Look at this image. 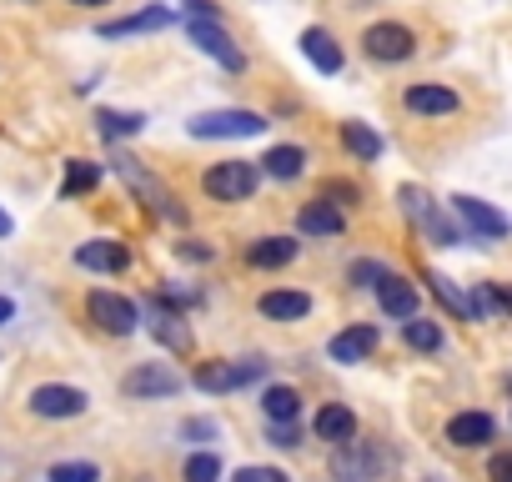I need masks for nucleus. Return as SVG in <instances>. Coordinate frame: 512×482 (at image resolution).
Wrapping results in <instances>:
<instances>
[{"mask_svg":"<svg viewBox=\"0 0 512 482\" xmlns=\"http://www.w3.org/2000/svg\"><path fill=\"white\" fill-rule=\"evenodd\" d=\"M186 131L196 141H241V136H262L267 131V116L262 111H246V106H236V111H201V116L186 121Z\"/></svg>","mask_w":512,"mask_h":482,"instance_id":"obj_1","label":"nucleus"},{"mask_svg":"<svg viewBox=\"0 0 512 482\" xmlns=\"http://www.w3.org/2000/svg\"><path fill=\"white\" fill-rule=\"evenodd\" d=\"M256 186H262V166L256 161H216L201 176V191L211 201H251Z\"/></svg>","mask_w":512,"mask_h":482,"instance_id":"obj_2","label":"nucleus"},{"mask_svg":"<svg viewBox=\"0 0 512 482\" xmlns=\"http://www.w3.org/2000/svg\"><path fill=\"white\" fill-rule=\"evenodd\" d=\"M86 317L101 332H111V337H131L141 327V307L131 297H121V292H91L86 297Z\"/></svg>","mask_w":512,"mask_h":482,"instance_id":"obj_3","label":"nucleus"},{"mask_svg":"<svg viewBox=\"0 0 512 482\" xmlns=\"http://www.w3.org/2000/svg\"><path fill=\"white\" fill-rule=\"evenodd\" d=\"M186 387V377L166 362H136L126 377H121V392L126 397H141V402H156V397H176Z\"/></svg>","mask_w":512,"mask_h":482,"instance_id":"obj_4","label":"nucleus"},{"mask_svg":"<svg viewBox=\"0 0 512 482\" xmlns=\"http://www.w3.org/2000/svg\"><path fill=\"white\" fill-rule=\"evenodd\" d=\"M362 51H367L372 61H382V66H397V61H407V56L417 51V36H412V26H402V21H377V26L362 31Z\"/></svg>","mask_w":512,"mask_h":482,"instance_id":"obj_5","label":"nucleus"},{"mask_svg":"<svg viewBox=\"0 0 512 482\" xmlns=\"http://www.w3.org/2000/svg\"><path fill=\"white\" fill-rule=\"evenodd\" d=\"M186 36H191V46L196 51H206L216 66H226V71H246V56H241V46L221 31V21H206V16H191V26H186Z\"/></svg>","mask_w":512,"mask_h":482,"instance_id":"obj_6","label":"nucleus"},{"mask_svg":"<svg viewBox=\"0 0 512 482\" xmlns=\"http://www.w3.org/2000/svg\"><path fill=\"white\" fill-rule=\"evenodd\" d=\"M397 201H402V211H407L412 221H422V231L437 241V247H457V241H462V231H457V226H452V221L427 201V191H422V186H402V191H397Z\"/></svg>","mask_w":512,"mask_h":482,"instance_id":"obj_7","label":"nucleus"},{"mask_svg":"<svg viewBox=\"0 0 512 482\" xmlns=\"http://www.w3.org/2000/svg\"><path fill=\"white\" fill-rule=\"evenodd\" d=\"M86 392L81 387H66V382H41L31 392V412L36 417H51V422H66V417H81L86 412Z\"/></svg>","mask_w":512,"mask_h":482,"instance_id":"obj_8","label":"nucleus"},{"mask_svg":"<svg viewBox=\"0 0 512 482\" xmlns=\"http://www.w3.org/2000/svg\"><path fill=\"white\" fill-rule=\"evenodd\" d=\"M146 327H151V337H156L161 347H171V352H191V327H186V312L166 307L161 297H151V302H146Z\"/></svg>","mask_w":512,"mask_h":482,"instance_id":"obj_9","label":"nucleus"},{"mask_svg":"<svg viewBox=\"0 0 512 482\" xmlns=\"http://www.w3.org/2000/svg\"><path fill=\"white\" fill-rule=\"evenodd\" d=\"M452 211L467 221V231L472 236H482V241H502L507 231H512V221L497 211V206H487V201H477V196H452Z\"/></svg>","mask_w":512,"mask_h":482,"instance_id":"obj_10","label":"nucleus"},{"mask_svg":"<svg viewBox=\"0 0 512 482\" xmlns=\"http://www.w3.org/2000/svg\"><path fill=\"white\" fill-rule=\"evenodd\" d=\"M76 267L116 277V272L131 267V252H126V241H116V236H96V241H86V247H76Z\"/></svg>","mask_w":512,"mask_h":482,"instance_id":"obj_11","label":"nucleus"},{"mask_svg":"<svg viewBox=\"0 0 512 482\" xmlns=\"http://www.w3.org/2000/svg\"><path fill=\"white\" fill-rule=\"evenodd\" d=\"M377 342H382V332H377L372 322H357V327H347V332H337V337L327 342V357L342 362V367H357V362H367V357L377 352Z\"/></svg>","mask_w":512,"mask_h":482,"instance_id":"obj_12","label":"nucleus"},{"mask_svg":"<svg viewBox=\"0 0 512 482\" xmlns=\"http://www.w3.org/2000/svg\"><path fill=\"white\" fill-rule=\"evenodd\" d=\"M402 106L412 111V116H452L462 101H457V91H447V86H432V81H417V86H407V96H402Z\"/></svg>","mask_w":512,"mask_h":482,"instance_id":"obj_13","label":"nucleus"},{"mask_svg":"<svg viewBox=\"0 0 512 482\" xmlns=\"http://www.w3.org/2000/svg\"><path fill=\"white\" fill-rule=\"evenodd\" d=\"M256 312H262L267 322H307V317H312V297H307V292L277 287V292H262V297H256Z\"/></svg>","mask_w":512,"mask_h":482,"instance_id":"obj_14","label":"nucleus"},{"mask_svg":"<svg viewBox=\"0 0 512 482\" xmlns=\"http://www.w3.org/2000/svg\"><path fill=\"white\" fill-rule=\"evenodd\" d=\"M176 16L166 11V6H146V11H136V16H121V21H106L101 26V36L106 41H126V36H146V31H166Z\"/></svg>","mask_w":512,"mask_h":482,"instance_id":"obj_15","label":"nucleus"},{"mask_svg":"<svg viewBox=\"0 0 512 482\" xmlns=\"http://www.w3.org/2000/svg\"><path fill=\"white\" fill-rule=\"evenodd\" d=\"M312 432L322 437V442H352L357 437V412L347 407V402H327V407H317V417H312Z\"/></svg>","mask_w":512,"mask_h":482,"instance_id":"obj_16","label":"nucleus"},{"mask_svg":"<svg viewBox=\"0 0 512 482\" xmlns=\"http://www.w3.org/2000/svg\"><path fill=\"white\" fill-rule=\"evenodd\" d=\"M492 437H497V422L487 412H457L447 422V442L452 447H487Z\"/></svg>","mask_w":512,"mask_h":482,"instance_id":"obj_17","label":"nucleus"},{"mask_svg":"<svg viewBox=\"0 0 512 482\" xmlns=\"http://www.w3.org/2000/svg\"><path fill=\"white\" fill-rule=\"evenodd\" d=\"M297 257V241L292 236H256L251 247H246V262L256 267V272H277V267H287Z\"/></svg>","mask_w":512,"mask_h":482,"instance_id":"obj_18","label":"nucleus"},{"mask_svg":"<svg viewBox=\"0 0 512 482\" xmlns=\"http://www.w3.org/2000/svg\"><path fill=\"white\" fill-rule=\"evenodd\" d=\"M302 56L322 71V76H337L347 61H342V46L332 41V31H322V26H312V31H302Z\"/></svg>","mask_w":512,"mask_h":482,"instance_id":"obj_19","label":"nucleus"},{"mask_svg":"<svg viewBox=\"0 0 512 482\" xmlns=\"http://www.w3.org/2000/svg\"><path fill=\"white\" fill-rule=\"evenodd\" d=\"M297 226H302V236H342L347 231V216L332 206V201H307L302 211H297Z\"/></svg>","mask_w":512,"mask_h":482,"instance_id":"obj_20","label":"nucleus"},{"mask_svg":"<svg viewBox=\"0 0 512 482\" xmlns=\"http://www.w3.org/2000/svg\"><path fill=\"white\" fill-rule=\"evenodd\" d=\"M377 302H382V312H387V317H397V322L417 317V287H412V282H402L397 272H387V277L377 282Z\"/></svg>","mask_w":512,"mask_h":482,"instance_id":"obj_21","label":"nucleus"},{"mask_svg":"<svg viewBox=\"0 0 512 482\" xmlns=\"http://www.w3.org/2000/svg\"><path fill=\"white\" fill-rule=\"evenodd\" d=\"M191 382H196V392H206V397H226V392L241 387V382H236V362H196Z\"/></svg>","mask_w":512,"mask_h":482,"instance_id":"obj_22","label":"nucleus"},{"mask_svg":"<svg viewBox=\"0 0 512 482\" xmlns=\"http://www.w3.org/2000/svg\"><path fill=\"white\" fill-rule=\"evenodd\" d=\"M262 171H267L272 181H297V176L307 171V151H302V146H272V151L262 156Z\"/></svg>","mask_w":512,"mask_h":482,"instance_id":"obj_23","label":"nucleus"},{"mask_svg":"<svg viewBox=\"0 0 512 482\" xmlns=\"http://www.w3.org/2000/svg\"><path fill=\"white\" fill-rule=\"evenodd\" d=\"M262 412H267V422H297V412H302V397H297V387H287V382H272V387L262 392Z\"/></svg>","mask_w":512,"mask_h":482,"instance_id":"obj_24","label":"nucleus"},{"mask_svg":"<svg viewBox=\"0 0 512 482\" xmlns=\"http://www.w3.org/2000/svg\"><path fill=\"white\" fill-rule=\"evenodd\" d=\"M342 146H347L357 161H382V136H377L367 121H347V126H342Z\"/></svg>","mask_w":512,"mask_h":482,"instance_id":"obj_25","label":"nucleus"},{"mask_svg":"<svg viewBox=\"0 0 512 482\" xmlns=\"http://www.w3.org/2000/svg\"><path fill=\"white\" fill-rule=\"evenodd\" d=\"M402 342H407L412 352H442V327H437V322H427V317H407Z\"/></svg>","mask_w":512,"mask_h":482,"instance_id":"obj_26","label":"nucleus"},{"mask_svg":"<svg viewBox=\"0 0 512 482\" xmlns=\"http://www.w3.org/2000/svg\"><path fill=\"white\" fill-rule=\"evenodd\" d=\"M96 126L106 141H116V136H136L146 126V116L141 111H96Z\"/></svg>","mask_w":512,"mask_h":482,"instance_id":"obj_27","label":"nucleus"},{"mask_svg":"<svg viewBox=\"0 0 512 482\" xmlns=\"http://www.w3.org/2000/svg\"><path fill=\"white\" fill-rule=\"evenodd\" d=\"M96 186H101V166L96 161H71L66 181H61V196H81V191H96Z\"/></svg>","mask_w":512,"mask_h":482,"instance_id":"obj_28","label":"nucleus"},{"mask_svg":"<svg viewBox=\"0 0 512 482\" xmlns=\"http://www.w3.org/2000/svg\"><path fill=\"white\" fill-rule=\"evenodd\" d=\"M46 482H101V467L96 462H51L46 467Z\"/></svg>","mask_w":512,"mask_h":482,"instance_id":"obj_29","label":"nucleus"},{"mask_svg":"<svg viewBox=\"0 0 512 482\" xmlns=\"http://www.w3.org/2000/svg\"><path fill=\"white\" fill-rule=\"evenodd\" d=\"M427 282H432V292L442 297V307H447V312H457L462 322H477V312H472V297H462V292H457L447 277H427Z\"/></svg>","mask_w":512,"mask_h":482,"instance_id":"obj_30","label":"nucleus"},{"mask_svg":"<svg viewBox=\"0 0 512 482\" xmlns=\"http://www.w3.org/2000/svg\"><path fill=\"white\" fill-rule=\"evenodd\" d=\"M221 472H226V467H221L216 452H191L181 477H186V482H221Z\"/></svg>","mask_w":512,"mask_h":482,"instance_id":"obj_31","label":"nucleus"},{"mask_svg":"<svg viewBox=\"0 0 512 482\" xmlns=\"http://www.w3.org/2000/svg\"><path fill=\"white\" fill-rule=\"evenodd\" d=\"M267 442L272 447H302V432H297V422H267Z\"/></svg>","mask_w":512,"mask_h":482,"instance_id":"obj_32","label":"nucleus"},{"mask_svg":"<svg viewBox=\"0 0 512 482\" xmlns=\"http://www.w3.org/2000/svg\"><path fill=\"white\" fill-rule=\"evenodd\" d=\"M347 277H352V287H377V282L387 277V267H382V262H352Z\"/></svg>","mask_w":512,"mask_h":482,"instance_id":"obj_33","label":"nucleus"},{"mask_svg":"<svg viewBox=\"0 0 512 482\" xmlns=\"http://www.w3.org/2000/svg\"><path fill=\"white\" fill-rule=\"evenodd\" d=\"M322 201H332V206L342 211V206L357 201V186H352V181H327V186H322Z\"/></svg>","mask_w":512,"mask_h":482,"instance_id":"obj_34","label":"nucleus"},{"mask_svg":"<svg viewBox=\"0 0 512 482\" xmlns=\"http://www.w3.org/2000/svg\"><path fill=\"white\" fill-rule=\"evenodd\" d=\"M236 477H241V482H292V477L277 472V467H241Z\"/></svg>","mask_w":512,"mask_h":482,"instance_id":"obj_35","label":"nucleus"},{"mask_svg":"<svg viewBox=\"0 0 512 482\" xmlns=\"http://www.w3.org/2000/svg\"><path fill=\"white\" fill-rule=\"evenodd\" d=\"M487 477H492V482H512V452H492Z\"/></svg>","mask_w":512,"mask_h":482,"instance_id":"obj_36","label":"nucleus"},{"mask_svg":"<svg viewBox=\"0 0 512 482\" xmlns=\"http://www.w3.org/2000/svg\"><path fill=\"white\" fill-rule=\"evenodd\" d=\"M181 437H191V442L196 437H216V422L211 417H191V422H181Z\"/></svg>","mask_w":512,"mask_h":482,"instance_id":"obj_37","label":"nucleus"},{"mask_svg":"<svg viewBox=\"0 0 512 482\" xmlns=\"http://www.w3.org/2000/svg\"><path fill=\"white\" fill-rule=\"evenodd\" d=\"M176 252H181L186 262H211V257H216V252L206 247V241H181V247H176Z\"/></svg>","mask_w":512,"mask_h":482,"instance_id":"obj_38","label":"nucleus"},{"mask_svg":"<svg viewBox=\"0 0 512 482\" xmlns=\"http://www.w3.org/2000/svg\"><path fill=\"white\" fill-rule=\"evenodd\" d=\"M186 11H191V16H206V21H216V6H211V0H186Z\"/></svg>","mask_w":512,"mask_h":482,"instance_id":"obj_39","label":"nucleus"},{"mask_svg":"<svg viewBox=\"0 0 512 482\" xmlns=\"http://www.w3.org/2000/svg\"><path fill=\"white\" fill-rule=\"evenodd\" d=\"M11 317H16V302H11V297H0V327H6Z\"/></svg>","mask_w":512,"mask_h":482,"instance_id":"obj_40","label":"nucleus"},{"mask_svg":"<svg viewBox=\"0 0 512 482\" xmlns=\"http://www.w3.org/2000/svg\"><path fill=\"white\" fill-rule=\"evenodd\" d=\"M0 236H11V216L6 211H0Z\"/></svg>","mask_w":512,"mask_h":482,"instance_id":"obj_41","label":"nucleus"},{"mask_svg":"<svg viewBox=\"0 0 512 482\" xmlns=\"http://www.w3.org/2000/svg\"><path fill=\"white\" fill-rule=\"evenodd\" d=\"M71 6H111V0H71Z\"/></svg>","mask_w":512,"mask_h":482,"instance_id":"obj_42","label":"nucleus"},{"mask_svg":"<svg viewBox=\"0 0 512 482\" xmlns=\"http://www.w3.org/2000/svg\"><path fill=\"white\" fill-rule=\"evenodd\" d=\"M231 482H241V477H231Z\"/></svg>","mask_w":512,"mask_h":482,"instance_id":"obj_43","label":"nucleus"}]
</instances>
